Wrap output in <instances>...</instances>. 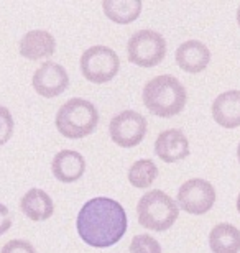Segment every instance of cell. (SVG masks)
Wrapping results in <instances>:
<instances>
[{
	"instance_id": "4",
	"label": "cell",
	"mask_w": 240,
	"mask_h": 253,
	"mask_svg": "<svg viewBox=\"0 0 240 253\" xmlns=\"http://www.w3.org/2000/svg\"><path fill=\"white\" fill-rule=\"evenodd\" d=\"M139 224L148 230L165 232L171 229L180 215V206L166 192L160 189L148 191L137 204Z\"/></svg>"
},
{
	"instance_id": "7",
	"label": "cell",
	"mask_w": 240,
	"mask_h": 253,
	"mask_svg": "<svg viewBox=\"0 0 240 253\" xmlns=\"http://www.w3.org/2000/svg\"><path fill=\"white\" fill-rule=\"evenodd\" d=\"M110 138L120 148H134L146 135V119L135 110H124L112 117L109 124Z\"/></svg>"
},
{
	"instance_id": "16",
	"label": "cell",
	"mask_w": 240,
	"mask_h": 253,
	"mask_svg": "<svg viewBox=\"0 0 240 253\" xmlns=\"http://www.w3.org/2000/svg\"><path fill=\"white\" fill-rule=\"evenodd\" d=\"M209 247L212 253H239L240 230L232 224H217L209 234Z\"/></svg>"
},
{
	"instance_id": "24",
	"label": "cell",
	"mask_w": 240,
	"mask_h": 253,
	"mask_svg": "<svg viewBox=\"0 0 240 253\" xmlns=\"http://www.w3.org/2000/svg\"><path fill=\"white\" fill-rule=\"evenodd\" d=\"M237 211L240 212V194H239V197H237Z\"/></svg>"
},
{
	"instance_id": "14",
	"label": "cell",
	"mask_w": 240,
	"mask_h": 253,
	"mask_svg": "<svg viewBox=\"0 0 240 253\" xmlns=\"http://www.w3.org/2000/svg\"><path fill=\"white\" fill-rule=\"evenodd\" d=\"M212 117L224 128L240 126V90H227L212 104Z\"/></svg>"
},
{
	"instance_id": "2",
	"label": "cell",
	"mask_w": 240,
	"mask_h": 253,
	"mask_svg": "<svg viewBox=\"0 0 240 253\" xmlns=\"http://www.w3.org/2000/svg\"><path fill=\"white\" fill-rule=\"evenodd\" d=\"M188 94L175 76L161 74L150 79L144 87V104L153 115L161 119L175 117L185 109Z\"/></svg>"
},
{
	"instance_id": "11",
	"label": "cell",
	"mask_w": 240,
	"mask_h": 253,
	"mask_svg": "<svg viewBox=\"0 0 240 253\" xmlns=\"http://www.w3.org/2000/svg\"><path fill=\"white\" fill-rule=\"evenodd\" d=\"M51 171H53L54 178L61 183H76L83 178L86 171V160L76 150H61L54 155Z\"/></svg>"
},
{
	"instance_id": "23",
	"label": "cell",
	"mask_w": 240,
	"mask_h": 253,
	"mask_svg": "<svg viewBox=\"0 0 240 253\" xmlns=\"http://www.w3.org/2000/svg\"><path fill=\"white\" fill-rule=\"evenodd\" d=\"M237 22H239V27H240V5H239V8H237Z\"/></svg>"
},
{
	"instance_id": "18",
	"label": "cell",
	"mask_w": 240,
	"mask_h": 253,
	"mask_svg": "<svg viewBox=\"0 0 240 253\" xmlns=\"http://www.w3.org/2000/svg\"><path fill=\"white\" fill-rule=\"evenodd\" d=\"M158 176V168L153 160H139L130 166L129 181L137 189H146L153 184Z\"/></svg>"
},
{
	"instance_id": "17",
	"label": "cell",
	"mask_w": 240,
	"mask_h": 253,
	"mask_svg": "<svg viewBox=\"0 0 240 253\" xmlns=\"http://www.w3.org/2000/svg\"><path fill=\"white\" fill-rule=\"evenodd\" d=\"M142 5V0H104L102 10L110 22L129 25L140 17Z\"/></svg>"
},
{
	"instance_id": "5",
	"label": "cell",
	"mask_w": 240,
	"mask_h": 253,
	"mask_svg": "<svg viewBox=\"0 0 240 253\" xmlns=\"http://www.w3.org/2000/svg\"><path fill=\"white\" fill-rule=\"evenodd\" d=\"M119 69L120 59L109 46L96 44L86 49L81 56V73L93 84L109 83L117 76Z\"/></svg>"
},
{
	"instance_id": "22",
	"label": "cell",
	"mask_w": 240,
	"mask_h": 253,
	"mask_svg": "<svg viewBox=\"0 0 240 253\" xmlns=\"http://www.w3.org/2000/svg\"><path fill=\"white\" fill-rule=\"evenodd\" d=\"M10 227H12V215H10L8 207L0 202V237L7 234Z\"/></svg>"
},
{
	"instance_id": "12",
	"label": "cell",
	"mask_w": 240,
	"mask_h": 253,
	"mask_svg": "<svg viewBox=\"0 0 240 253\" xmlns=\"http://www.w3.org/2000/svg\"><path fill=\"white\" fill-rule=\"evenodd\" d=\"M20 54L30 61L51 58L56 51V40L47 30H32L20 40Z\"/></svg>"
},
{
	"instance_id": "1",
	"label": "cell",
	"mask_w": 240,
	"mask_h": 253,
	"mask_svg": "<svg viewBox=\"0 0 240 253\" xmlns=\"http://www.w3.org/2000/svg\"><path fill=\"white\" fill-rule=\"evenodd\" d=\"M127 214L110 197H94L81 207L76 229L79 237L94 249H109L127 232Z\"/></svg>"
},
{
	"instance_id": "9",
	"label": "cell",
	"mask_w": 240,
	"mask_h": 253,
	"mask_svg": "<svg viewBox=\"0 0 240 253\" xmlns=\"http://www.w3.org/2000/svg\"><path fill=\"white\" fill-rule=\"evenodd\" d=\"M32 84L35 92L42 97H58L63 94L69 85V76L63 66L53 61L43 63L40 68L35 71Z\"/></svg>"
},
{
	"instance_id": "3",
	"label": "cell",
	"mask_w": 240,
	"mask_h": 253,
	"mask_svg": "<svg viewBox=\"0 0 240 253\" xmlns=\"http://www.w3.org/2000/svg\"><path fill=\"white\" fill-rule=\"evenodd\" d=\"M54 122L58 131L66 138H84L97 128L99 112L93 102L74 97L61 105Z\"/></svg>"
},
{
	"instance_id": "25",
	"label": "cell",
	"mask_w": 240,
	"mask_h": 253,
	"mask_svg": "<svg viewBox=\"0 0 240 253\" xmlns=\"http://www.w3.org/2000/svg\"><path fill=\"white\" fill-rule=\"evenodd\" d=\"M237 156H239V161H240V143H239V148H237Z\"/></svg>"
},
{
	"instance_id": "10",
	"label": "cell",
	"mask_w": 240,
	"mask_h": 253,
	"mask_svg": "<svg viewBox=\"0 0 240 253\" xmlns=\"http://www.w3.org/2000/svg\"><path fill=\"white\" fill-rule=\"evenodd\" d=\"M155 153L165 163H176L190 156V141L181 130H165L155 140Z\"/></svg>"
},
{
	"instance_id": "13",
	"label": "cell",
	"mask_w": 240,
	"mask_h": 253,
	"mask_svg": "<svg viewBox=\"0 0 240 253\" xmlns=\"http://www.w3.org/2000/svg\"><path fill=\"white\" fill-rule=\"evenodd\" d=\"M176 63L186 73H202L211 63V51L202 42L190 40L180 44L176 49Z\"/></svg>"
},
{
	"instance_id": "6",
	"label": "cell",
	"mask_w": 240,
	"mask_h": 253,
	"mask_svg": "<svg viewBox=\"0 0 240 253\" xmlns=\"http://www.w3.org/2000/svg\"><path fill=\"white\" fill-rule=\"evenodd\" d=\"M129 61L140 68H153L166 56V40L153 30H140L127 43Z\"/></svg>"
},
{
	"instance_id": "8",
	"label": "cell",
	"mask_w": 240,
	"mask_h": 253,
	"mask_svg": "<svg viewBox=\"0 0 240 253\" xmlns=\"http://www.w3.org/2000/svg\"><path fill=\"white\" fill-rule=\"evenodd\" d=\"M176 202L188 214L202 215L212 209L216 202V189L209 181L194 178L181 184V188L178 189Z\"/></svg>"
},
{
	"instance_id": "20",
	"label": "cell",
	"mask_w": 240,
	"mask_h": 253,
	"mask_svg": "<svg viewBox=\"0 0 240 253\" xmlns=\"http://www.w3.org/2000/svg\"><path fill=\"white\" fill-rule=\"evenodd\" d=\"M12 133H13V117L7 107L0 105V146L5 145L12 138Z\"/></svg>"
},
{
	"instance_id": "19",
	"label": "cell",
	"mask_w": 240,
	"mask_h": 253,
	"mask_svg": "<svg viewBox=\"0 0 240 253\" xmlns=\"http://www.w3.org/2000/svg\"><path fill=\"white\" fill-rule=\"evenodd\" d=\"M130 253H161V245L148 234L135 235L129 247Z\"/></svg>"
},
{
	"instance_id": "21",
	"label": "cell",
	"mask_w": 240,
	"mask_h": 253,
	"mask_svg": "<svg viewBox=\"0 0 240 253\" xmlns=\"http://www.w3.org/2000/svg\"><path fill=\"white\" fill-rule=\"evenodd\" d=\"M0 253H37V250H35V247L30 244V242L15 239V240L7 242V244L2 247V252Z\"/></svg>"
},
{
	"instance_id": "15",
	"label": "cell",
	"mask_w": 240,
	"mask_h": 253,
	"mask_svg": "<svg viewBox=\"0 0 240 253\" xmlns=\"http://www.w3.org/2000/svg\"><path fill=\"white\" fill-rule=\"evenodd\" d=\"M20 209L30 220L43 222L48 220L54 212V204L51 196L47 191L33 188L25 192V196L20 199Z\"/></svg>"
}]
</instances>
